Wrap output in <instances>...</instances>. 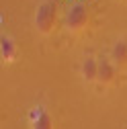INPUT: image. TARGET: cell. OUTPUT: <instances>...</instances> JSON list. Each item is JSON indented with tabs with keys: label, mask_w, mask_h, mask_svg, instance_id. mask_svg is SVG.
<instances>
[{
	"label": "cell",
	"mask_w": 127,
	"mask_h": 129,
	"mask_svg": "<svg viewBox=\"0 0 127 129\" xmlns=\"http://www.w3.org/2000/svg\"><path fill=\"white\" fill-rule=\"evenodd\" d=\"M55 23H57V4L53 0H41L35 8V17H33L35 31L39 35L47 37L53 33Z\"/></svg>",
	"instance_id": "obj_1"
},
{
	"label": "cell",
	"mask_w": 127,
	"mask_h": 129,
	"mask_svg": "<svg viewBox=\"0 0 127 129\" xmlns=\"http://www.w3.org/2000/svg\"><path fill=\"white\" fill-rule=\"evenodd\" d=\"M88 23H90V12L84 4H76V6L68 8L64 25H66V29L70 33H82L88 27Z\"/></svg>",
	"instance_id": "obj_2"
},
{
	"label": "cell",
	"mask_w": 127,
	"mask_h": 129,
	"mask_svg": "<svg viewBox=\"0 0 127 129\" xmlns=\"http://www.w3.org/2000/svg\"><path fill=\"white\" fill-rule=\"evenodd\" d=\"M117 72H119V68L113 63L111 57H99V76H97V82L101 86L113 84L115 78H117Z\"/></svg>",
	"instance_id": "obj_3"
},
{
	"label": "cell",
	"mask_w": 127,
	"mask_h": 129,
	"mask_svg": "<svg viewBox=\"0 0 127 129\" xmlns=\"http://www.w3.org/2000/svg\"><path fill=\"white\" fill-rule=\"evenodd\" d=\"M17 57H19L17 41L10 35L2 33V37H0V59H2V63H12V61H17Z\"/></svg>",
	"instance_id": "obj_4"
},
{
	"label": "cell",
	"mask_w": 127,
	"mask_h": 129,
	"mask_svg": "<svg viewBox=\"0 0 127 129\" xmlns=\"http://www.w3.org/2000/svg\"><path fill=\"white\" fill-rule=\"evenodd\" d=\"M80 76H82V80L86 84L97 82V76H99V57L86 55L82 59V66H80Z\"/></svg>",
	"instance_id": "obj_5"
},
{
	"label": "cell",
	"mask_w": 127,
	"mask_h": 129,
	"mask_svg": "<svg viewBox=\"0 0 127 129\" xmlns=\"http://www.w3.org/2000/svg\"><path fill=\"white\" fill-rule=\"evenodd\" d=\"M109 57L113 59V63H115L117 68L127 66V41H125V39H117L113 45H111Z\"/></svg>",
	"instance_id": "obj_6"
},
{
	"label": "cell",
	"mask_w": 127,
	"mask_h": 129,
	"mask_svg": "<svg viewBox=\"0 0 127 129\" xmlns=\"http://www.w3.org/2000/svg\"><path fill=\"white\" fill-rule=\"evenodd\" d=\"M31 129H55V121L47 111H41V115L31 121Z\"/></svg>",
	"instance_id": "obj_7"
}]
</instances>
